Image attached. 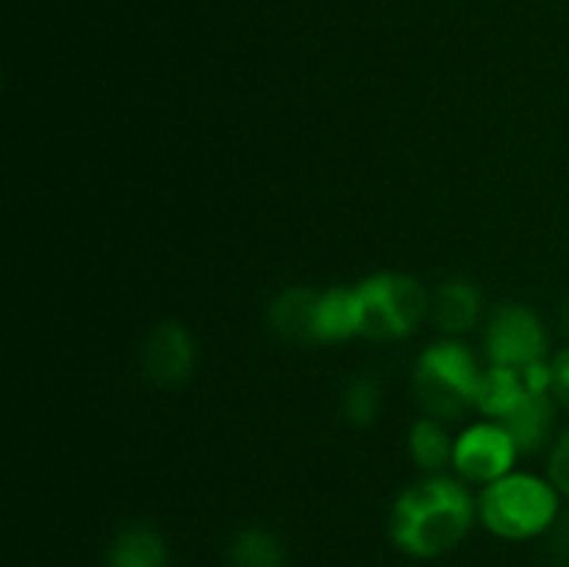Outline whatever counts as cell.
I'll return each mask as SVG.
<instances>
[{
	"label": "cell",
	"mask_w": 569,
	"mask_h": 567,
	"mask_svg": "<svg viewBox=\"0 0 569 567\" xmlns=\"http://www.w3.org/2000/svg\"><path fill=\"white\" fill-rule=\"evenodd\" d=\"M550 531H553V550H556V556H559V559L565 561V565H569V520L556 523V526L550 528Z\"/></svg>",
	"instance_id": "cell-19"
},
{
	"label": "cell",
	"mask_w": 569,
	"mask_h": 567,
	"mask_svg": "<svg viewBox=\"0 0 569 567\" xmlns=\"http://www.w3.org/2000/svg\"><path fill=\"white\" fill-rule=\"evenodd\" d=\"M565 320H567V326H569V304H567V309H565Z\"/></svg>",
	"instance_id": "cell-20"
},
{
	"label": "cell",
	"mask_w": 569,
	"mask_h": 567,
	"mask_svg": "<svg viewBox=\"0 0 569 567\" xmlns=\"http://www.w3.org/2000/svg\"><path fill=\"white\" fill-rule=\"evenodd\" d=\"M409 456L422 472L437 476L453 461V437L442 420L422 415L409 428Z\"/></svg>",
	"instance_id": "cell-14"
},
{
	"label": "cell",
	"mask_w": 569,
	"mask_h": 567,
	"mask_svg": "<svg viewBox=\"0 0 569 567\" xmlns=\"http://www.w3.org/2000/svg\"><path fill=\"white\" fill-rule=\"evenodd\" d=\"M381 411V387L376 378L359 376L345 387L342 392V415L350 426L367 428L376 422Z\"/></svg>",
	"instance_id": "cell-16"
},
{
	"label": "cell",
	"mask_w": 569,
	"mask_h": 567,
	"mask_svg": "<svg viewBox=\"0 0 569 567\" xmlns=\"http://www.w3.org/2000/svg\"><path fill=\"white\" fill-rule=\"evenodd\" d=\"M483 367L461 339L442 337L428 345L415 361V395L422 415L433 420H459L476 409L478 381Z\"/></svg>",
	"instance_id": "cell-3"
},
{
	"label": "cell",
	"mask_w": 569,
	"mask_h": 567,
	"mask_svg": "<svg viewBox=\"0 0 569 567\" xmlns=\"http://www.w3.org/2000/svg\"><path fill=\"white\" fill-rule=\"evenodd\" d=\"M231 567H283V548L267 528H244L228 548Z\"/></svg>",
	"instance_id": "cell-15"
},
{
	"label": "cell",
	"mask_w": 569,
	"mask_h": 567,
	"mask_svg": "<svg viewBox=\"0 0 569 567\" xmlns=\"http://www.w3.org/2000/svg\"><path fill=\"white\" fill-rule=\"evenodd\" d=\"M483 300L481 289L467 278H448L431 295V320L445 337L459 339L461 334L472 331L481 320Z\"/></svg>",
	"instance_id": "cell-8"
},
{
	"label": "cell",
	"mask_w": 569,
	"mask_h": 567,
	"mask_svg": "<svg viewBox=\"0 0 569 567\" xmlns=\"http://www.w3.org/2000/svg\"><path fill=\"white\" fill-rule=\"evenodd\" d=\"M361 337L398 342L411 337L431 315V295L409 272H372L356 284Z\"/></svg>",
	"instance_id": "cell-4"
},
{
	"label": "cell",
	"mask_w": 569,
	"mask_h": 567,
	"mask_svg": "<svg viewBox=\"0 0 569 567\" xmlns=\"http://www.w3.org/2000/svg\"><path fill=\"white\" fill-rule=\"evenodd\" d=\"M548 478L556 484L561 495L569 498V428L559 434V439L550 448V459H548Z\"/></svg>",
	"instance_id": "cell-17"
},
{
	"label": "cell",
	"mask_w": 569,
	"mask_h": 567,
	"mask_svg": "<svg viewBox=\"0 0 569 567\" xmlns=\"http://www.w3.org/2000/svg\"><path fill=\"white\" fill-rule=\"evenodd\" d=\"M478 517V500L461 478L426 476L409 484L389 511L395 548L415 559H437L459 548Z\"/></svg>",
	"instance_id": "cell-1"
},
{
	"label": "cell",
	"mask_w": 569,
	"mask_h": 567,
	"mask_svg": "<svg viewBox=\"0 0 569 567\" xmlns=\"http://www.w3.org/2000/svg\"><path fill=\"white\" fill-rule=\"evenodd\" d=\"M167 559L164 537L144 523L120 528L106 554L109 567H167Z\"/></svg>",
	"instance_id": "cell-12"
},
{
	"label": "cell",
	"mask_w": 569,
	"mask_h": 567,
	"mask_svg": "<svg viewBox=\"0 0 569 567\" xmlns=\"http://www.w3.org/2000/svg\"><path fill=\"white\" fill-rule=\"evenodd\" d=\"M550 392H553L556 404L569 411V348L559 350L550 359Z\"/></svg>",
	"instance_id": "cell-18"
},
{
	"label": "cell",
	"mask_w": 569,
	"mask_h": 567,
	"mask_svg": "<svg viewBox=\"0 0 569 567\" xmlns=\"http://www.w3.org/2000/svg\"><path fill=\"white\" fill-rule=\"evenodd\" d=\"M139 365L148 381L159 387H178L187 381L198 365V348L194 339L181 322L164 320L150 328L139 350Z\"/></svg>",
	"instance_id": "cell-7"
},
{
	"label": "cell",
	"mask_w": 569,
	"mask_h": 567,
	"mask_svg": "<svg viewBox=\"0 0 569 567\" xmlns=\"http://www.w3.org/2000/svg\"><path fill=\"white\" fill-rule=\"evenodd\" d=\"M483 348H487L489 365L526 370L548 359V328L531 306L503 304L489 315Z\"/></svg>",
	"instance_id": "cell-6"
},
{
	"label": "cell",
	"mask_w": 569,
	"mask_h": 567,
	"mask_svg": "<svg viewBox=\"0 0 569 567\" xmlns=\"http://www.w3.org/2000/svg\"><path fill=\"white\" fill-rule=\"evenodd\" d=\"M561 493L550 478L528 470L487 484L478 495V520L500 539H533L548 534L559 523Z\"/></svg>",
	"instance_id": "cell-2"
},
{
	"label": "cell",
	"mask_w": 569,
	"mask_h": 567,
	"mask_svg": "<svg viewBox=\"0 0 569 567\" xmlns=\"http://www.w3.org/2000/svg\"><path fill=\"white\" fill-rule=\"evenodd\" d=\"M520 456L522 454L509 428L500 420H489L487 417V420L470 422V426L456 434L450 467L465 484L487 487V484L517 470Z\"/></svg>",
	"instance_id": "cell-5"
},
{
	"label": "cell",
	"mask_w": 569,
	"mask_h": 567,
	"mask_svg": "<svg viewBox=\"0 0 569 567\" xmlns=\"http://www.w3.org/2000/svg\"><path fill=\"white\" fill-rule=\"evenodd\" d=\"M315 304L317 292L309 287H289L267 309L270 328L287 342H315Z\"/></svg>",
	"instance_id": "cell-11"
},
{
	"label": "cell",
	"mask_w": 569,
	"mask_h": 567,
	"mask_svg": "<svg viewBox=\"0 0 569 567\" xmlns=\"http://www.w3.org/2000/svg\"><path fill=\"white\" fill-rule=\"evenodd\" d=\"M361 337L359 300L353 287H333L317 292L315 342H345Z\"/></svg>",
	"instance_id": "cell-10"
},
{
	"label": "cell",
	"mask_w": 569,
	"mask_h": 567,
	"mask_svg": "<svg viewBox=\"0 0 569 567\" xmlns=\"http://www.w3.org/2000/svg\"><path fill=\"white\" fill-rule=\"evenodd\" d=\"M528 392V384L522 378V370L503 365L483 367L481 381L476 392V411H481L489 420H503L506 415L517 409Z\"/></svg>",
	"instance_id": "cell-13"
},
{
	"label": "cell",
	"mask_w": 569,
	"mask_h": 567,
	"mask_svg": "<svg viewBox=\"0 0 569 567\" xmlns=\"http://www.w3.org/2000/svg\"><path fill=\"white\" fill-rule=\"evenodd\" d=\"M556 406L559 404H556L553 392H533V389H528L526 398L517 404V409L500 420L511 431L522 456L537 454V450H542L550 442L556 426Z\"/></svg>",
	"instance_id": "cell-9"
}]
</instances>
